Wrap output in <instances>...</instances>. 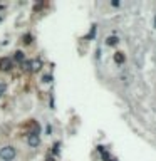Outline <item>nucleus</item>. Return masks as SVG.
I'll return each mask as SVG.
<instances>
[{
	"mask_svg": "<svg viewBox=\"0 0 156 161\" xmlns=\"http://www.w3.org/2000/svg\"><path fill=\"white\" fill-rule=\"evenodd\" d=\"M15 148L14 146H3L2 150H0V158H2L3 161H12L15 158Z\"/></svg>",
	"mask_w": 156,
	"mask_h": 161,
	"instance_id": "nucleus-1",
	"label": "nucleus"
},
{
	"mask_svg": "<svg viewBox=\"0 0 156 161\" xmlns=\"http://www.w3.org/2000/svg\"><path fill=\"white\" fill-rule=\"evenodd\" d=\"M27 143H29V146H30V148H35V146H39V143H40V139H39V134H35V133H30V134H29V138H27Z\"/></svg>",
	"mask_w": 156,
	"mask_h": 161,
	"instance_id": "nucleus-2",
	"label": "nucleus"
},
{
	"mask_svg": "<svg viewBox=\"0 0 156 161\" xmlns=\"http://www.w3.org/2000/svg\"><path fill=\"white\" fill-rule=\"evenodd\" d=\"M10 69H12V60L9 57L0 59V71H10Z\"/></svg>",
	"mask_w": 156,
	"mask_h": 161,
	"instance_id": "nucleus-3",
	"label": "nucleus"
},
{
	"mask_svg": "<svg viewBox=\"0 0 156 161\" xmlns=\"http://www.w3.org/2000/svg\"><path fill=\"white\" fill-rule=\"evenodd\" d=\"M42 69V60L40 59H34L30 62V72H39Z\"/></svg>",
	"mask_w": 156,
	"mask_h": 161,
	"instance_id": "nucleus-4",
	"label": "nucleus"
},
{
	"mask_svg": "<svg viewBox=\"0 0 156 161\" xmlns=\"http://www.w3.org/2000/svg\"><path fill=\"white\" fill-rule=\"evenodd\" d=\"M121 79H123V82H124V84H129V82H131V76L128 74V71H124V72L121 74Z\"/></svg>",
	"mask_w": 156,
	"mask_h": 161,
	"instance_id": "nucleus-5",
	"label": "nucleus"
},
{
	"mask_svg": "<svg viewBox=\"0 0 156 161\" xmlns=\"http://www.w3.org/2000/svg\"><path fill=\"white\" fill-rule=\"evenodd\" d=\"M14 59L17 60V62H22V60H24V52L22 51H17V52L14 54Z\"/></svg>",
	"mask_w": 156,
	"mask_h": 161,
	"instance_id": "nucleus-6",
	"label": "nucleus"
},
{
	"mask_svg": "<svg viewBox=\"0 0 156 161\" xmlns=\"http://www.w3.org/2000/svg\"><path fill=\"white\" fill-rule=\"evenodd\" d=\"M114 60H116L118 64H123V62H124V56H123L121 52H116V56H114Z\"/></svg>",
	"mask_w": 156,
	"mask_h": 161,
	"instance_id": "nucleus-7",
	"label": "nucleus"
},
{
	"mask_svg": "<svg viewBox=\"0 0 156 161\" xmlns=\"http://www.w3.org/2000/svg\"><path fill=\"white\" fill-rule=\"evenodd\" d=\"M106 44H108V45H116L118 44V37H108V39H106Z\"/></svg>",
	"mask_w": 156,
	"mask_h": 161,
	"instance_id": "nucleus-8",
	"label": "nucleus"
},
{
	"mask_svg": "<svg viewBox=\"0 0 156 161\" xmlns=\"http://www.w3.org/2000/svg\"><path fill=\"white\" fill-rule=\"evenodd\" d=\"M22 67H24V71H30V62H29V60H24Z\"/></svg>",
	"mask_w": 156,
	"mask_h": 161,
	"instance_id": "nucleus-9",
	"label": "nucleus"
},
{
	"mask_svg": "<svg viewBox=\"0 0 156 161\" xmlns=\"http://www.w3.org/2000/svg\"><path fill=\"white\" fill-rule=\"evenodd\" d=\"M42 81H44V82H51V81H52V76H51V74H46V76L42 77Z\"/></svg>",
	"mask_w": 156,
	"mask_h": 161,
	"instance_id": "nucleus-10",
	"label": "nucleus"
},
{
	"mask_svg": "<svg viewBox=\"0 0 156 161\" xmlns=\"http://www.w3.org/2000/svg\"><path fill=\"white\" fill-rule=\"evenodd\" d=\"M24 42H25V44H30V42H32V35L27 34L25 37H24Z\"/></svg>",
	"mask_w": 156,
	"mask_h": 161,
	"instance_id": "nucleus-11",
	"label": "nucleus"
},
{
	"mask_svg": "<svg viewBox=\"0 0 156 161\" xmlns=\"http://www.w3.org/2000/svg\"><path fill=\"white\" fill-rule=\"evenodd\" d=\"M5 89H7V86H5V84H0V96H2L3 92H5Z\"/></svg>",
	"mask_w": 156,
	"mask_h": 161,
	"instance_id": "nucleus-12",
	"label": "nucleus"
},
{
	"mask_svg": "<svg viewBox=\"0 0 156 161\" xmlns=\"http://www.w3.org/2000/svg\"><path fill=\"white\" fill-rule=\"evenodd\" d=\"M54 153H59V144H54Z\"/></svg>",
	"mask_w": 156,
	"mask_h": 161,
	"instance_id": "nucleus-13",
	"label": "nucleus"
},
{
	"mask_svg": "<svg viewBox=\"0 0 156 161\" xmlns=\"http://www.w3.org/2000/svg\"><path fill=\"white\" fill-rule=\"evenodd\" d=\"M154 27H156V15H154Z\"/></svg>",
	"mask_w": 156,
	"mask_h": 161,
	"instance_id": "nucleus-14",
	"label": "nucleus"
}]
</instances>
